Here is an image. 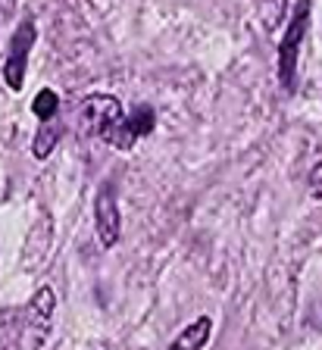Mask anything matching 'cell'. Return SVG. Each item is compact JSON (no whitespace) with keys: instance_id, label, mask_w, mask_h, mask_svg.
<instances>
[{"instance_id":"cell-12","label":"cell","mask_w":322,"mask_h":350,"mask_svg":"<svg viewBox=\"0 0 322 350\" xmlns=\"http://www.w3.org/2000/svg\"><path fill=\"white\" fill-rule=\"evenodd\" d=\"M0 13H3V16H13L16 13V0H0Z\"/></svg>"},{"instance_id":"cell-5","label":"cell","mask_w":322,"mask_h":350,"mask_svg":"<svg viewBox=\"0 0 322 350\" xmlns=\"http://www.w3.org/2000/svg\"><path fill=\"white\" fill-rule=\"evenodd\" d=\"M94 232L103 247H113L122 234V213H119L116 194H113L110 185H103L94 197Z\"/></svg>"},{"instance_id":"cell-1","label":"cell","mask_w":322,"mask_h":350,"mask_svg":"<svg viewBox=\"0 0 322 350\" xmlns=\"http://www.w3.org/2000/svg\"><path fill=\"white\" fill-rule=\"evenodd\" d=\"M122 119L125 109L119 103V97L113 94H91L79 109V125L85 135L100 138L107 144L119 147V135H122Z\"/></svg>"},{"instance_id":"cell-6","label":"cell","mask_w":322,"mask_h":350,"mask_svg":"<svg viewBox=\"0 0 322 350\" xmlns=\"http://www.w3.org/2000/svg\"><path fill=\"white\" fill-rule=\"evenodd\" d=\"M154 122H157V116H154V109L150 107H138L132 116H125L122 119V138H119L116 150H132L135 141L154 131Z\"/></svg>"},{"instance_id":"cell-7","label":"cell","mask_w":322,"mask_h":350,"mask_svg":"<svg viewBox=\"0 0 322 350\" xmlns=\"http://www.w3.org/2000/svg\"><path fill=\"white\" fill-rule=\"evenodd\" d=\"M210 335H213V319L210 316H198V319L188 322V325L172 338L169 350H200L206 341H210Z\"/></svg>"},{"instance_id":"cell-2","label":"cell","mask_w":322,"mask_h":350,"mask_svg":"<svg viewBox=\"0 0 322 350\" xmlns=\"http://www.w3.org/2000/svg\"><path fill=\"white\" fill-rule=\"evenodd\" d=\"M310 13H313V3L310 0H297V7L291 13V22L285 25V35L278 41V81L285 91H294V75H297V63H300V47H304V38L310 29Z\"/></svg>"},{"instance_id":"cell-9","label":"cell","mask_w":322,"mask_h":350,"mask_svg":"<svg viewBox=\"0 0 322 350\" xmlns=\"http://www.w3.org/2000/svg\"><path fill=\"white\" fill-rule=\"evenodd\" d=\"M51 241H53V226H47V219H41V222L31 228L29 241H25V256L35 254V256L29 260V269H35L38 262L44 260V254L51 250Z\"/></svg>"},{"instance_id":"cell-4","label":"cell","mask_w":322,"mask_h":350,"mask_svg":"<svg viewBox=\"0 0 322 350\" xmlns=\"http://www.w3.org/2000/svg\"><path fill=\"white\" fill-rule=\"evenodd\" d=\"M53 310H57V294H53L51 284H41L31 294L29 306L23 310V325H25V332H31V341L35 344H41L47 338V332H51Z\"/></svg>"},{"instance_id":"cell-3","label":"cell","mask_w":322,"mask_h":350,"mask_svg":"<svg viewBox=\"0 0 322 350\" xmlns=\"http://www.w3.org/2000/svg\"><path fill=\"white\" fill-rule=\"evenodd\" d=\"M35 38H38V31L31 19L23 22L13 31V38H10V51H7V59H3V69H0L10 91H23L25 88V69H29V53L35 47Z\"/></svg>"},{"instance_id":"cell-8","label":"cell","mask_w":322,"mask_h":350,"mask_svg":"<svg viewBox=\"0 0 322 350\" xmlns=\"http://www.w3.org/2000/svg\"><path fill=\"white\" fill-rule=\"evenodd\" d=\"M59 138H63V129H59L57 119H51V122H41V125H38L35 141H31V157H35V160H47V157L57 150Z\"/></svg>"},{"instance_id":"cell-10","label":"cell","mask_w":322,"mask_h":350,"mask_svg":"<svg viewBox=\"0 0 322 350\" xmlns=\"http://www.w3.org/2000/svg\"><path fill=\"white\" fill-rule=\"evenodd\" d=\"M31 113L38 116V122H51V119H57L59 94L57 91H51V88H41V91L35 94V100H31Z\"/></svg>"},{"instance_id":"cell-11","label":"cell","mask_w":322,"mask_h":350,"mask_svg":"<svg viewBox=\"0 0 322 350\" xmlns=\"http://www.w3.org/2000/svg\"><path fill=\"white\" fill-rule=\"evenodd\" d=\"M310 194H313L316 200H322V163H316V166L310 169Z\"/></svg>"}]
</instances>
